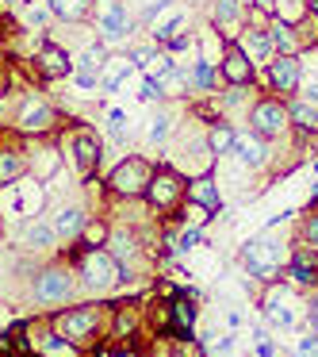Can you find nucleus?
<instances>
[{"mask_svg": "<svg viewBox=\"0 0 318 357\" xmlns=\"http://www.w3.org/2000/svg\"><path fill=\"white\" fill-rule=\"evenodd\" d=\"M299 81H303L299 54H276L269 62V85L276 93H299Z\"/></svg>", "mask_w": 318, "mask_h": 357, "instance_id": "obj_8", "label": "nucleus"}, {"mask_svg": "<svg viewBox=\"0 0 318 357\" xmlns=\"http://www.w3.org/2000/svg\"><path fill=\"white\" fill-rule=\"evenodd\" d=\"M35 70H39L42 81H62V77H70L73 62H70V54H65L62 47H54V43H42L39 54H35Z\"/></svg>", "mask_w": 318, "mask_h": 357, "instance_id": "obj_12", "label": "nucleus"}, {"mask_svg": "<svg viewBox=\"0 0 318 357\" xmlns=\"http://www.w3.org/2000/svg\"><path fill=\"white\" fill-rule=\"evenodd\" d=\"M188 77H192V85L200 89V93H211V89H215V70H211V62H196Z\"/></svg>", "mask_w": 318, "mask_h": 357, "instance_id": "obj_34", "label": "nucleus"}, {"mask_svg": "<svg viewBox=\"0 0 318 357\" xmlns=\"http://www.w3.org/2000/svg\"><path fill=\"white\" fill-rule=\"evenodd\" d=\"M264 311H269V319H272V323H276V326H284V331H287V326L295 323L292 307H284V300H276V303H264Z\"/></svg>", "mask_w": 318, "mask_h": 357, "instance_id": "obj_36", "label": "nucleus"}, {"mask_svg": "<svg viewBox=\"0 0 318 357\" xmlns=\"http://www.w3.org/2000/svg\"><path fill=\"white\" fill-rule=\"evenodd\" d=\"M39 357H77V342H70L65 334H54V331H42V338L31 342Z\"/></svg>", "mask_w": 318, "mask_h": 357, "instance_id": "obj_17", "label": "nucleus"}, {"mask_svg": "<svg viewBox=\"0 0 318 357\" xmlns=\"http://www.w3.org/2000/svg\"><path fill=\"white\" fill-rule=\"evenodd\" d=\"M249 123H253V135L261 139H276L292 119H287V104L272 100V96H261V100L249 108Z\"/></svg>", "mask_w": 318, "mask_h": 357, "instance_id": "obj_3", "label": "nucleus"}, {"mask_svg": "<svg viewBox=\"0 0 318 357\" xmlns=\"http://www.w3.org/2000/svg\"><path fill=\"white\" fill-rule=\"evenodd\" d=\"M24 169H27L24 154H16V150H0V185H12Z\"/></svg>", "mask_w": 318, "mask_h": 357, "instance_id": "obj_26", "label": "nucleus"}, {"mask_svg": "<svg viewBox=\"0 0 318 357\" xmlns=\"http://www.w3.org/2000/svg\"><path fill=\"white\" fill-rule=\"evenodd\" d=\"M70 150H73V165H77L81 173L96 169V162H100V139H96L88 127H77V131L70 135Z\"/></svg>", "mask_w": 318, "mask_h": 357, "instance_id": "obj_13", "label": "nucleus"}, {"mask_svg": "<svg viewBox=\"0 0 318 357\" xmlns=\"http://www.w3.org/2000/svg\"><path fill=\"white\" fill-rule=\"evenodd\" d=\"M307 8H310V16L318 20V0H307Z\"/></svg>", "mask_w": 318, "mask_h": 357, "instance_id": "obj_48", "label": "nucleus"}, {"mask_svg": "<svg viewBox=\"0 0 318 357\" xmlns=\"http://www.w3.org/2000/svg\"><path fill=\"white\" fill-rule=\"evenodd\" d=\"M292 277L299 284H318V257L310 250H295L292 254Z\"/></svg>", "mask_w": 318, "mask_h": 357, "instance_id": "obj_19", "label": "nucleus"}, {"mask_svg": "<svg viewBox=\"0 0 318 357\" xmlns=\"http://www.w3.org/2000/svg\"><path fill=\"white\" fill-rule=\"evenodd\" d=\"M73 81H77V89H96V85H100L96 73H81V70H73Z\"/></svg>", "mask_w": 318, "mask_h": 357, "instance_id": "obj_42", "label": "nucleus"}, {"mask_svg": "<svg viewBox=\"0 0 318 357\" xmlns=\"http://www.w3.org/2000/svg\"><path fill=\"white\" fill-rule=\"evenodd\" d=\"M96 326H100V307H73V311H62V315H58V331L70 342L88 338Z\"/></svg>", "mask_w": 318, "mask_h": 357, "instance_id": "obj_9", "label": "nucleus"}, {"mask_svg": "<svg viewBox=\"0 0 318 357\" xmlns=\"http://www.w3.org/2000/svg\"><path fill=\"white\" fill-rule=\"evenodd\" d=\"M211 154H226V150H234V127L226 123H215L211 127V139H207Z\"/></svg>", "mask_w": 318, "mask_h": 357, "instance_id": "obj_32", "label": "nucleus"}, {"mask_svg": "<svg viewBox=\"0 0 318 357\" xmlns=\"http://www.w3.org/2000/svg\"><path fill=\"white\" fill-rule=\"evenodd\" d=\"M111 242H116V246H111V257H116V261H119V257H127V254H134V246H131V234H123V231H119Z\"/></svg>", "mask_w": 318, "mask_h": 357, "instance_id": "obj_39", "label": "nucleus"}, {"mask_svg": "<svg viewBox=\"0 0 318 357\" xmlns=\"http://www.w3.org/2000/svg\"><path fill=\"white\" fill-rule=\"evenodd\" d=\"M142 73H146V77H154V81L169 77V73H173V58L169 54H157V50H154V58L146 62V70H142Z\"/></svg>", "mask_w": 318, "mask_h": 357, "instance_id": "obj_35", "label": "nucleus"}, {"mask_svg": "<svg viewBox=\"0 0 318 357\" xmlns=\"http://www.w3.org/2000/svg\"><path fill=\"white\" fill-rule=\"evenodd\" d=\"M50 16H54V12H50L47 4H39V0H31V4L24 8V24L31 27V31H47Z\"/></svg>", "mask_w": 318, "mask_h": 357, "instance_id": "obj_31", "label": "nucleus"}, {"mask_svg": "<svg viewBox=\"0 0 318 357\" xmlns=\"http://www.w3.org/2000/svg\"><path fill=\"white\" fill-rule=\"evenodd\" d=\"M138 96H142V100H161V96H165V93H161V81L146 77V85H142V93H138Z\"/></svg>", "mask_w": 318, "mask_h": 357, "instance_id": "obj_41", "label": "nucleus"}, {"mask_svg": "<svg viewBox=\"0 0 318 357\" xmlns=\"http://www.w3.org/2000/svg\"><path fill=\"white\" fill-rule=\"evenodd\" d=\"M234 154L246 165H253V169L269 162V150H264L261 135H253V131H234Z\"/></svg>", "mask_w": 318, "mask_h": 357, "instance_id": "obj_16", "label": "nucleus"}, {"mask_svg": "<svg viewBox=\"0 0 318 357\" xmlns=\"http://www.w3.org/2000/svg\"><path fill=\"white\" fill-rule=\"evenodd\" d=\"M134 20L123 8V0H100V39L104 43H123L131 39Z\"/></svg>", "mask_w": 318, "mask_h": 357, "instance_id": "obj_5", "label": "nucleus"}, {"mask_svg": "<svg viewBox=\"0 0 318 357\" xmlns=\"http://www.w3.org/2000/svg\"><path fill=\"white\" fill-rule=\"evenodd\" d=\"M272 16H276L280 24L299 27L303 20L310 16V8H307V0H272Z\"/></svg>", "mask_w": 318, "mask_h": 357, "instance_id": "obj_21", "label": "nucleus"}, {"mask_svg": "<svg viewBox=\"0 0 318 357\" xmlns=\"http://www.w3.org/2000/svg\"><path fill=\"white\" fill-rule=\"evenodd\" d=\"M108 131H111V139H127V116L119 108L108 112Z\"/></svg>", "mask_w": 318, "mask_h": 357, "instance_id": "obj_37", "label": "nucleus"}, {"mask_svg": "<svg viewBox=\"0 0 318 357\" xmlns=\"http://www.w3.org/2000/svg\"><path fill=\"white\" fill-rule=\"evenodd\" d=\"M54 123H58V112L42 96H27L24 108L16 112V127L24 135H47V131H54Z\"/></svg>", "mask_w": 318, "mask_h": 357, "instance_id": "obj_4", "label": "nucleus"}, {"mask_svg": "<svg viewBox=\"0 0 318 357\" xmlns=\"http://www.w3.org/2000/svg\"><path fill=\"white\" fill-rule=\"evenodd\" d=\"M307 238L318 246V215H315V219H307Z\"/></svg>", "mask_w": 318, "mask_h": 357, "instance_id": "obj_45", "label": "nucleus"}, {"mask_svg": "<svg viewBox=\"0 0 318 357\" xmlns=\"http://www.w3.org/2000/svg\"><path fill=\"white\" fill-rule=\"evenodd\" d=\"M47 8L54 12V20H65V24H81L93 12V0H47Z\"/></svg>", "mask_w": 318, "mask_h": 357, "instance_id": "obj_18", "label": "nucleus"}, {"mask_svg": "<svg viewBox=\"0 0 318 357\" xmlns=\"http://www.w3.org/2000/svg\"><path fill=\"white\" fill-rule=\"evenodd\" d=\"M246 12H249V0H211V24L223 35H230V39H238Z\"/></svg>", "mask_w": 318, "mask_h": 357, "instance_id": "obj_11", "label": "nucleus"}, {"mask_svg": "<svg viewBox=\"0 0 318 357\" xmlns=\"http://www.w3.org/2000/svg\"><path fill=\"white\" fill-rule=\"evenodd\" d=\"M81 273H85V280L93 288H116L119 280H123V265L116 261L111 254H104V250H88L85 257H81Z\"/></svg>", "mask_w": 318, "mask_h": 357, "instance_id": "obj_2", "label": "nucleus"}, {"mask_svg": "<svg viewBox=\"0 0 318 357\" xmlns=\"http://www.w3.org/2000/svg\"><path fill=\"white\" fill-rule=\"evenodd\" d=\"M218 70H223V77L230 81V85H241V89H246L249 81H253L257 66L249 62V54L241 50V43L230 39V43L223 47V62H218Z\"/></svg>", "mask_w": 318, "mask_h": 357, "instance_id": "obj_7", "label": "nucleus"}, {"mask_svg": "<svg viewBox=\"0 0 318 357\" xmlns=\"http://www.w3.org/2000/svg\"><path fill=\"white\" fill-rule=\"evenodd\" d=\"M4 208H8V215H27V211H31V204H27V196H24V185H8Z\"/></svg>", "mask_w": 318, "mask_h": 357, "instance_id": "obj_33", "label": "nucleus"}, {"mask_svg": "<svg viewBox=\"0 0 318 357\" xmlns=\"http://www.w3.org/2000/svg\"><path fill=\"white\" fill-rule=\"evenodd\" d=\"M104 70H108V73H104V77H100V85H104V93H116V89L119 85H123V77H127V73H131L134 70V62H131V58H108V62H104Z\"/></svg>", "mask_w": 318, "mask_h": 357, "instance_id": "obj_23", "label": "nucleus"}, {"mask_svg": "<svg viewBox=\"0 0 318 357\" xmlns=\"http://www.w3.org/2000/svg\"><path fill=\"white\" fill-rule=\"evenodd\" d=\"M104 62H108V43L100 39V43H93V47H88L85 54H81L77 70H81V73H96V70H100Z\"/></svg>", "mask_w": 318, "mask_h": 357, "instance_id": "obj_29", "label": "nucleus"}, {"mask_svg": "<svg viewBox=\"0 0 318 357\" xmlns=\"http://www.w3.org/2000/svg\"><path fill=\"white\" fill-rule=\"evenodd\" d=\"M287 119H292L295 127H303V131H318V108H315V104H307L303 96L287 104Z\"/></svg>", "mask_w": 318, "mask_h": 357, "instance_id": "obj_24", "label": "nucleus"}, {"mask_svg": "<svg viewBox=\"0 0 318 357\" xmlns=\"http://www.w3.org/2000/svg\"><path fill=\"white\" fill-rule=\"evenodd\" d=\"M238 43H241V50L249 54V62H253V66H269L272 50H276V47H272V35L264 31V27H257V24L253 27H241Z\"/></svg>", "mask_w": 318, "mask_h": 357, "instance_id": "obj_15", "label": "nucleus"}, {"mask_svg": "<svg viewBox=\"0 0 318 357\" xmlns=\"http://www.w3.org/2000/svg\"><path fill=\"white\" fill-rule=\"evenodd\" d=\"M173 135V119L169 116H157L154 127H150V142H165Z\"/></svg>", "mask_w": 318, "mask_h": 357, "instance_id": "obj_38", "label": "nucleus"}, {"mask_svg": "<svg viewBox=\"0 0 318 357\" xmlns=\"http://www.w3.org/2000/svg\"><path fill=\"white\" fill-rule=\"evenodd\" d=\"M246 269L253 273L257 280H272L276 277V269H280V242H272V238H261V242H249L246 246Z\"/></svg>", "mask_w": 318, "mask_h": 357, "instance_id": "obj_6", "label": "nucleus"}, {"mask_svg": "<svg viewBox=\"0 0 318 357\" xmlns=\"http://www.w3.org/2000/svg\"><path fill=\"white\" fill-rule=\"evenodd\" d=\"M108 238V231H104V223H88L85 227V246H96V242Z\"/></svg>", "mask_w": 318, "mask_h": 357, "instance_id": "obj_40", "label": "nucleus"}, {"mask_svg": "<svg viewBox=\"0 0 318 357\" xmlns=\"http://www.w3.org/2000/svg\"><path fill=\"white\" fill-rule=\"evenodd\" d=\"M192 319H196V307L188 300L173 303V331H177L180 338H188V334H192Z\"/></svg>", "mask_w": 318, "mask_h": 357, "instance_id": "obj_27", "label": "nucleus"}, {"mask_svg": "<svg viewBox=\"0 0 318 357\" xmlns=\"http://www.w3.org/2000/svg\"><path fill=\"white\" fill-rule=\"evenodd\" d=\"M295 357H318V354H295Z\"/></svg>", "mask_w": 318, "mask_h": 357, "instance_id": "obj_49", "label": "nucleus"}, {"mask_svg": "<svg viewBox=\"0 0 318 357\" xmlns=\"http://www.w3.org/2000/svg\"><path fill=\"white\" fill-rule=\"evenodd\" d=\"M215 349H218V354H230V349H234V338H218Z\"/></svg>", "mask_w": 318, "mask_h": 357, "instance_id": "obj_46", "label": "nucleus"}, {"mask_svg": "<svg viewBox=\"0 0 318 357\" xmlns=\"http://www.w3.org/2000/svg\"><path fill=\"white\" fill-rule=\"evenodd\" d=\"M188 196H192V204H200V208H207V211H218V188H215V181L211 177H200V181H192L188 185Z\"/></svg>", "mask_w": 318, "mask_h": 357, "instance_id": "obj_22", "label": "nucleus"}, {"mask_svg": "<svg viewBox=\"0 0 318 357\" xmlns=\"http://www.w3.org/2000/svg\"><path fill=\"white\" fill-rule=\"evenodd\" d=\"M303 100H307V104H315V108H318V81H310V85L303 89Z\"/></svg>", "mask_w": 318, "mask_h": 357, "instance_id": "obj_44", "label": "nucleus"}, {"mask_svg": "<svg viewBox=\"0 0 318 357\" xmlns=\"http://www.w3.org/2000/svg\"><path fill=\"white\" fill-rule=\"evenodd\" d=\"M24 242H27L31 250H50V246H54V227H47V223H31V227L24 231Z\"/></svg>", "mask_w": 318, "mask_h": 357, "instance_id": "obj_30", "label": "nucleus"}, {"mask_svg": "<svg viewBox=\"0 0 318 357\" xmlns=\"http://www.w3.org/2000/svg\"><path fill=\"white\" fill-rule=\"evenodd\" d=\"M180 192H184V185H180V177L173 169L154 173V177H150V188H146V196H150L154 208H173V204L180 200Z\"/></svg>", "mask_w": 318, "mask_h": 357, "instance_id": "obj_14", "label": "nucleus"}, {"mask_svg": "<svg viewBox=\"0 0 318 357\" xmlns=\"http://www.w3.org/2000/svg\"><path fill=\"white\" fill-rule=\"evenodd\" d=\"M24 4H31V0H24Z\"/></svg>", "mask_w": 318, "mask_h": 357, "instance_id": "obj_50", "label": "nucleus"}, {"mask_svg": "<svg viewBox=\"0 0 318 357\" xmlns=\"http://www.w3.org/2000/svg\"><path fill=\"white\" fill-rule=\"evenodd\" d=\"M272 47H276V54H299V27L292 24H280V20H272Z\"/></svg>", "mask_w": 318, "mask_h": 357, "instance_id": "obj_20", "label": "nucleus"}, {"mask_svg": "<svg viewBox=\"0 0 318 357\" xmlns=\"http://www.w3.org/2000/svg\"><path fill=\"white\" fill-rule=\"evenodd\" d=\"M85 231V211L81 208H62L54 219V234H62V238H73V234Z\"/></svg>", "mask_w": 318, "mask_h": 357, "instance_id": "obj_25", "label": "nucleus"}, {"mask_svg": "<svg viewBox=\"0 0 318 357\" xmlns=\"http://www.w3.org/2000/svg\"><path fill=\"white\" fill-rule=\"evenodd\" d=\"M180 24H184V12H180V8H173L165 20H157V24H154V39H157V43H169V39H177Z\"/></svg>", "mask_w": 318, "mask_h": 357, "instance_id": "obj_28", "label": "nucleus"}, {"mask_svg": "<svg viewBox=\"0 0 318 357\" xmlns=\"http://www.w3.org/2000/svg\"><path fill=\"white\" fill-rule=\"evenodd\" d=\"M73 296V277L65 269H47L35 280V300L39 303H65Z\"/></svg>", "mask_w": 318, "mask_h": 357, "instance_id": "obj_10", "label": "nucleus"}, {"mask_svg": "<svg viewBox=\"0 0 318 357\" xmlns=\"http://www.w3.org/2000/svg\"><path fill=\"white\" fill-rule=\"evenodd\" d=\"M257 357H272V346H269V342H257Z\"/></svg>", "mask_w": 318, "mask_h": 357, "instance_id": "obj_47", "label": "nucleus"}, {"mask_svg": "<svg viewBox=\"0 0 318 357\" xmlns=\"http://www.w3.org/2000/svg\"><path fill=\"white\" fill-rule=\"evenodd\" d=\"M150 177H154V169H150L146 158H123V162L111 169L108 188L119 196H142L150 188Z\"/></svg>", "mask_w": 318, "mask_h": 357, "instance_id": "obj_1", "label": "nucleus"}, {"mask_svg": "<svg viewBox=\"0 0 318 357\" xmlns=\"http://www.w3.org/2000/svg\"><path fill=\"white\" fill-rule=\"evenodd\" d=\"M200 242H203V234H200V231H184V238H180V246H177V250H196Z\"/></svg>", "mask_w": 318, "mask_h": 357, "instance_id": "obj_43", "label": "nucleus"}]
</instances>
